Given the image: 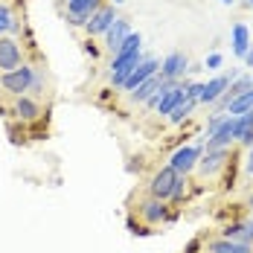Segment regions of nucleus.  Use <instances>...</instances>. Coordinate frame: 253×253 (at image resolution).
Instances as JSON below:
<instances>
[{"mask_svg":"<svg viewBox=\"0 0 253 253\" xmlns=\"http://www.w3.org/2000/svg\"><path fill=\"white\" fill-rule=\"evenodd\" d=\"M134 215H137V221L143 227H163V224H172L177 218V212H172V204L160 201V198H152L149 192L143 198H137Z\"/></svg>","mask_w":253,"mask_h":253,"instance_id":"obj_1","label":"nucleus"},{"mask_svg":"<svg viewBox=\"0 0 253 253\" xmlns=\"http://www.w3.org/2000/svg\"><path fill=\"white\" fill-rule=\"evenodd\" d=\"M186 87H189V79H183V82H166L143 108H146V111H154L157 117L166 120V117L175 111V105H180V102L186 99Z\"/></svg>","mask_w":253,"mask_h":253,"instance_id":"obj_2","label":"nucleus"},{"mask_svg":"<svg viewBox=\"0 0 253 253\" xmlns=\"http://www.w3.org/2000/svg\"><path fill=\"white\" fill-rule=\"evenodd\" d=\"M35 61H26L21 64L18 70H9V73H0V90L6 93V96H26L29 93V87H32V79H35Z\"/></svg>","mask_w":253,"mask_h":253,"instance_id":"obj_3","label":"nucleus"},{"mask_svg":"<svg viewBox=\"0 0 253 253\" xmlns=\"http://www.w3.org/2000/svg\"><path fill=\"white\" fill-rule=\"evenodd\" d=\"M230 149H204L201 160H198V166H195V172L201 180H212V177H218L224 169L230 166Z\"/></svg>","mask_w":253,"mask_h":253,"instance_id":"obj_4","label":"nucleus"},{"mask_svg":"<svg viewBox=\"0 0 253 253\" xmlns=\"http://www.w3.org/2000/svg\"><path fill=\"white\" fill-rule=\"evenodd\" d=\"M9 114L15 117V123H21V126H35V123H41L44 120V105L41 99H35V96H15L12 105H9Z\"/></svg>","mask_w":253,"mask_h":253,"instance_id":"obj_5","label":"nucleus"},{"mask_svg":"<svg viewBox=\"0 0 253 253\" xmlns=\"http://www.w3.org/2000/svg\"><path fill=\"white\" fill-rule=\"evenodd\" d=\"M201 154H204V143H198V146H177L175 152L169 154V166L175 169L177 175H183V177H189L192 172H195V166H198V160H201Z\"/></svg>","mask_w":253,"mask_h":253,"instance_id":"obj_6","label":"nucleus"},{"mask_svg":"<svg viewBox=\"0 0 253 253\" xmlns=\"http://www.w3.org/2000/svg\"><path fill=\"white\" fill-rule=\"evenodd\" d=\"M177 172L166 163V166H160V169H154V175L149 177V183H146V192L152 195V198H160V201H169L172 198V189H175L177 183Z\"/></svg>","mask_w":253,"mask_h":253,"instance_id":"obj_7","label":"nucleus"},{"mask_svg":"<svg viewBox=\"0 0 253 253\" xmlns=\"http://www.w3.org/2000/svg\"><path fill=\"white\" fill-rule=\"evenodd\" d=\"M21 64H26V52L24 44L12 35H3L0 38V73H9V70H18Z\"/></svg>","mask_w":253,"mask_h":253,"instance_id":"obj_8","label":"nucleus"},{"mask_svg":"<svg viewBox=\"0 0 253 253\" xmlns=\"http://www.w3.org/2000/svg\"><path fill=\"white\" fill-rule=\"evenodd\" d=\"M105 0H64V18L67 24L76 26V29H84V24L90 21V15L99 9Z\"/></svg>","mask_w":253,"mask_h":253,"instance_id":"obj_9","label":"nucleus"},{"mask_svg":"<svg viewBox=\"0 0 253 253\" xmlns=\"http://www.w3.org/2000/svg\"><path fill=\"white\" fill-rule=\"evenodd\" d=\"M117 18H120V15H117V9H114L111 3H102L99 9L90 15V21L84 24V35H87V38H105V32L114 26Z\"/></svg>","mask_w":253,"mask_h":253,"instance_id":"obj_10","label":"nucleus"},{"mask_svg":"<svg viewBox=\"0 0 253 253\" xmlns=\"http://www.w3.org/2000/svg\"><path fill=\"white\" fill-rule=\"evenodd\" d=\"M186 73H189V58H186V52L175 50L160 61V76L166 79V82H183Z\"/></svg>","mask_w":253,"mask_h":253,"instance_id":"obj_11","label":"nucleus"},{"mask_svg":"<svg viewBox=\"0 0 253 253\" xmlns=\"http://www.w3.org/2000/svg\"><path fill=\"white\" fill-rule=\"evenodd\" d=\"M157 73H160V58L146 55V61H143V64H140V67H137V70H134V73L126 79V84H123L120 90H123V93H131V90H137L143 82H149V79L157 76Z\"/></svg>","mask_w":253,"mask_h":253,"instance_id":"obj_12","label":"nucleus"},{"mask_svg":"<svg viewBox=\"0 0 253 253\" xmlns=\"http://www.w3.org/2000/svg\"><path fill=\"white\" fill-rule=\"evenodd\" d=\"M134 29H131V24H128L126 18H117L114 21V26L105 32V38H102V47H105V52L108 55H117L120 52V47H123V41H126L128 35H131Z\"/></svg>","mask_w":253,"mask_h":253,"instance_id":"obj_13","label":"nucleus"},{"mask_svg":"<svg viewBox=\"0 0 253 253\" xmlns=\"http://www.w3.org/2000/svg\"><path fill=\"white\" fill-rule=\"evenodd\" d=\"M239 76V73H218V76H212L210 82H204V96H201V105H215V102L221 99L224 93H227L230 82Z\"/></svg>","mask_w":253,"mask_h":253,"instance_id":"obj_14","label":"nucleus"},{"mask_svg":"<svg viewBox=\"0 0 253 253\" xmlns=\"http://www.w3.org/2000/svg\"><path fill=\"white\" fill-rule=\"evenodd\" d=\"M233 143H236V117H227L210 140H204V149H233Z\"/></svg>","mask_w":253,"mask_h":253,"instance_id":"obj_15","label":"nucleus"},{"mask_svg":"<svg viewBox=\"0 0 253 253\" xmlns=\"http://www.w3.org/2000/svg\"><path fill=\"white\" fill-rule=\"evenodd\" d=\"M218 236H224L230 242H242V245H253V218H239L221 227Z\"/></svg>","mask_w":253,"mask_h":253,"instance_id":"obj_16","label":"nucleus"},{"mask_svg":"<svg viewBox=\"0 0 253 253\" xmlns=\"http://www.w3.org/2000/svg\"><path fill=\"white\" fill-rule=\"evenodd\" d=\"M163 84H166V79L160 76V73H157V76H152L149 82H143L137 90H131V93H128V105H146V102L152 99V96L160 90V87H163Z\"/></svg>","mask_w":253,"mask_h":253,"instance_id":"obj_17","label":"nucleus"},{"mask_svg":"<svg viewBox=\"0 0 253 253\" xmlns=\"http://www.w3.org/2000/svg\"><path fill=\"white\" fill-rule=\"evenodd\" d=\"M21 26H24V21L15 15V9H12V3L9 0H0V38L3 35H18L21 32Z\"/></svg>","mask_w":253,"mask_h":253,"instance_id":"obj_18","label":"nucleus"},{"mask_svg":"<svg viewBox=\"0 0 253 253\" xmlns=\"http://www.w3.org/2000/svg\"><path fill=\"white\" fill-rule=\"evenodd\" d=\"M230 44H233V55L245 58V55H248V50L253 47L251 29H248L245 24H233V29H230Z\"/></svg>","mask_w":253,"mask_h":253,"instance_id":"obj_19","label":"nucleus"},{"mask_svg":"<svg viewBox=\"0 0 253 253\" xmlns=\"http://www.w3.org/2000/svg\"><path fill=\"white\" fill-rule=\"evenodd\" d=\"M207 253H253V245H242V242H230L224 236H215L207 242Z\"/></svg>","mask_w":253,"mask_h":253,"instance_id":"obj_20","label":"nucleus"},{"mask_svg":"<svg viewBox=\"0 0 253 253\" xmlns=\"http://www.w3.org/2000/svg\"><path fill=\"white\" fill-rule=\"evenodd\" d=\"M236 143L245 146V149H251L253 146V111L242 114V117H236Z\"/></svg>","mask_w":253,"mask_h":253,"instance_id":"obj_21","label":"nucleus"},{"mask_svg":"<svg viewBox=\"0 0 253 253\" xmlns=\"http://www.w3.org/2000/svg\"><path fill=\"white\" fill-rule=\"evenodd\" d=\"M195 108H198V102H195V99H189V96H186V99L180 102V105H175V111H172V114L166 117V123H169L172 128L183 126V123H186V120L192 117V111H195Z\"/></svg>","mask_w":253,"mask_h":253,"instance_id":"obj_22","label":"nucleus"},{"mask_svg":"<svg viewBox=\"0 0 253 253\" xmlns=\"http://www.w3.org/2000/svg\"><path fill=\"white\" fill-rule=\"evenodd\" d=\"M248 111H253V90H245L242 96H236L227 108L230 117H242V114H248Z\"/></svg>","mask_w":253,"mask_h":253,"instance_id":"obj_23","label":"nucleus"},{"mask_svg":"<svg viewBox=\"0 0 253 253\" xmlns=\"http://www.w3.org/2000/svg\"><path fill=\"white\" fill-rule=\"evenodd\" d=\"M189 183H192V180H189V177H177V183H175V189H172V198H169V204H175V207H180V204L186 201V198H189Z\"/></svg>","mask_w":253,"mask_h":253,"instance_id":"obj_24","label":"nucleus"},{"mask_svg":"<svg viewBox=\"0 0 253 253\" xmlns=\"http://www.w3.org/2000/svg\"><path fill=\"white\" fill-rule=\"evenodd\" d=\"M44 93H47V76H44V67L38 64V67H35V79H32V87H29V96L41 99Z\"/></svg>","mask_w":253,"mask_h":253,"instance_id":"obj_25","label":"nucleus"},{"mask_svg":"<svg viewBox=\"0 0 253 253\" xmlns=\"http://www.w3.org/2000/svg\"><path fill=\"white\" fill-rule=\"evenodd\" d=\"M227 117H230V114H218V111H215V114L210 117V123H207V134H204V140H210V137H212V134L221 128V123H224Z\"/></svg>","mask_w":253,"mask_h":253,"instance_id":"obj_26","label":"nucleus"},{"mask_svg":"<svg viewBox=\"0 0 253 253\" xmlns=\"http://www.w3.org/2000/svg\"><path fill=\"white\" fill-rule=\"evenodd\" d=\"M221 64H224V55L221 52H210L204 58V70H221Z\"/></svg>","mask_w":253,"mask_h":253,"instance_id":"obj_27","label":"nucleus"},{"mask_svg":"<svg viewBox=\"0 0 253 253\" xmlns=\"http://www.w3.org/2000/svg\"><path fill=\"white\" fill-rule=\"evenodd\" d=\"M186 96L189 99H195L201 105V96H204V82H189V87H186Z\"/></svg>","mask_w":253,"mask_h":253,"instance_id":"obj_28","label":"nucleus"},{"mask_svg":"<svg viewBox=\"0 0 253 253\" xmlns=\"http://www.w3.org/2000/svg\"><path fill=\"white\" fill-rule=\"evenodd\" d=\"M201 245H204V236H195V239H189V245L183 248V253H204Z\"/></svg>","mask_w":253,"mask_h":253,"instance_id":"obj_29","label":"nucleus"},{"mask_svg":"<svg viewBox=\"0 0 253 253\" xmlns=\"http://www.w3.org/2000/svg\"><path fill=\"white\" fill-rule=\"evenodd\" d=\"M245 172L253 177V146L248 149V157H245Z\"/></svg>","mask_w":253,"mask_h":253,"instance_id":"obj_30","label":"nucleus"},{"mask_svg":"<svg viewBox=\"0 0 253 253\" xmlns=\"http://www.w3.org/2000/svg\"><path fill=\"white\" fill-rule=\"evenodd\" d=\"M242 61H245V67H253V47H251V50H248V55H245Z\"/></svg>","mask_w":253,"mask_h":253,"instance_id":"obj_31","label":"nucleus"},{"mask_svg":"<svg viewBox=\"0 0 253 253\" xmlns=\"http://www.w3.org/2000/svg\"><path fill=\"white\" fill-rule=\"evenodd\" d=\"M105 3H111V6H120V3H123V0H105Z\"/></svg>","mask_w":253,"mask_h":253,"instance_id":"obj_32","label":"nucleus"},{"mask_svg":"<svg viewBox=\"0 0 253 253\" xmlns=\"http://www.w3.org/2000/svg\"><path fill=\"white\" fill-rule=\"evenodd\" d=\"M221 3H224V6H233V3H236V0H221Z\"/></svg>","mask_w":253,"mask_h":253,"instance_id":"obj_33","label":"nucleus"},{"mask_svg":"<svg viewBox=\"0 0 253 253\" xmlns=\"http://www.w3.org/2000/svg\"><path fill=\"white\" fill-rule=\"evenodd\" d=\"M245 6H248V9H253V0H245Z\"/></svg>","mask_w":253,"mask_h":253,"instance_id":"obj_34","label":"nucleus"},{"mask_svg":"<svg viewBox=\"0 0 253 253\" xmlns=\"http://www.w3.org/2000/svg\"><path fill=\"white\" fill-rule=\"evenodd\" d=\"M251 207H253V192H251Z\"/></svg>","mask_w":253,"mask_h":253,"instance_id":"obj_35","label":"nucleus"},{"mask_svg":"<svg viewBox=\"0 0 253 253\" xmlns=\"http://www.w3.org/2000/svg\"><path fill=\"white\" fill-rule=\"evenodd\" d=\"M251 218H253V212H251Z\"/></svg>","mask_w":253,"mask_h":253,"instance_id":"obj_36","label":"nucleus"},{"mask_svg":"<svg viewBox=\"0 0 253 253\" xmlns=\"http://www.w3.org/2000/svg\"><path fill=\"white\" fill-rule=\"evenodd\" d=\"M251 79H253V73H251Z\"/></svg>","mask_w":253,"mask_h":253,"instance_id":"obj_37","label":"nucleus"},{"mask_svg":"<svg viewBox=\"0 0 253 253\" xmlns=\"http://www.w3.org/2000/svg\"><path fill=\"white\" fill-rule=\"evenodd\" d=\"M204 253H207V251H204Z\"/></svg>","mask_w":253,"mask_h":253,"instance_id":"obj_38","label":"nucleus"}]
</instances>
